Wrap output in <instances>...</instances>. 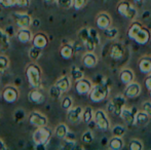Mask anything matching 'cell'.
<instances>
[{"instance_id":"cell-1","label":"cell","mask_w":151,"mask_h":150,"mask_svg":"<svg viewBox=\"0 0 151 150\" xmlns=\"http://www.w3.org/2000/svg\"><path fill=\"white\" fill-rule=\"evenodd\" d=\"M127 36L140 45H145L150 41L151 32L148 28L138 21H133L127 29Z\"/></svg>"},{"instance_id":"cell-2","label":"cell","mask_w":151,"mask_h":150,"mask_svg":"<svg viewBox=\"0 0 151 150\" xmlns=\"http://www.w3.org/2000/svg\"><path fill=\"white\" fill-rule=\"evenodd\" d=\"M26 76L29 84L33 88H40L42 83L41 68L35 63H30L26 67Z\"/></svg>"},{"instance_id":"cell-3","label":"cell","mask_w":151,"mask_h":150,"mask_svg":"<svg viewBox=\"0 0 151 150\" xmlns=\"http://www.w3.org/2000/svg\"><path fill=\"white\" fill-rule=\"evenodd\" d=\"M110 88L105 82H99L91 88V92L88 93V98L91 102L100 103L105 101L109 96Z\"/></svg>"},{"instance_id":"cell-4","label":"cell","mask_w":151,"mask_h":150,"mask_svg":"<svg viewBox=\"0 0 151 150\" xmlns=\"http://www.w3.org/2000/svg\"><path fill=\"white\" fill-rule=\"evenodd\" d=\"M52 132L47 126H39L34 131L32 135V140L35 144H43L47 145L52 138Z\"/></svg>"},{"instance_id":"cell-5","label":"cell","mask_w":151,"mask_h":150,"mask_svg":"<svg viewBox=\"0 0 151 150\" xmlns=\"http://www.w3.org/2000/svg\"><path fill=\"white\" fill-rule=\"evenodd\" d=\"M116 9H117V12L121 17H123V18L127 19L129 21H134L137 18V9L127 0H121L117 4Z\"/></svg>"},{"instance_id":"cell-6","label":"cell","mask_w":151,"mask_h":150,"mask_svg":"<svg viewBox=\"0 0 151 150\" xmlns=\"http://www.w3.org/2000/svg\"><path fill=\"white\" fill-rule=\"evenodd\" d=\"M125 104H127V99L124 95H117L109 102V104L107 105V109L110 113H113L115 116H119L122 109L125 107Z\"/></svg>"},{"instance_id":"cell-7","label":"cell","mask_w":151,"mask_h":150,"mask_svg":"<svg viewBox=\"0 0 151 150\" xmlns=\"http://www.w3.org/2000/svg\"><path fill=\"white\" fill-rule=\"evenodd\" d=\"M93 120H95L96 126L99 130L106 132L110 128V120L107 114L102 109H97L93 113Z\"/></svg>"},{"instance_id":"cell-8","label":"cell","mask_w":151,"mask_h":150,"mask_svg":"<svg viewBox=\"0 0 151 150\" xmlns=\"http://www.w3.org/2000/svg\"><path fill=\"white\" fill-rule=\"evenodd\" d=\"M78 38H79L80 42L83 44L86 52H95V48L97 45L91 40V38L90 36V29L88 28L80 29L79 32H78Z\"/></svg>"},{"instance_id":"cell-9","label":"cell","mask_w":151,"mask_h":150,"mask_svg":"<svg viewBox=\"0 0 151 150\" xmlns=\"http://www.w3.org/2000/svg\"><path fill=\"white\" fill-rule=\"evenodd\" d=\"M20 97V92L14 85H6L2 92V98L8 104H12L18 101Z\"/></svg>"},{"instance_id":"cell-10","label":"cell","mask_w":151,"mask_h":150,"mask_svg":"<svg viewBox=\"0 0 151 150\" xmlns=\"http://www.w3.org/2000/svg\"><path fill=\"white\" fill-rule=\"evenodd\" d=\"M12 18L16 23V26L20 28H29L32 25V18L25 12H14Z\"/></svg>"},{"instance_id":"cell-11","label":"cell","mask_w":151,"mask_h":150,"mask_svg":"<svg viewBox=\"0 0 151 150\" xmlns=\"http://www.w3.org/2000/svg\"><path fill=\"white\" fill-rule=\"evenodd\" d=\"M28 121L31 126L39 128V126H47V118L45 115L38 111H32L28 115Z\"/></svg>"},{"instance_id":"cell-12","label":"cell","mask_w":151,"mask_h":150,"mask_svg":"<svg viewBox=\"0 0 151 150\" xmlns=\"http://www.w3.org/2000/svg\"><path fill=\"white\" fill-rule=\"evenodd\" d=\"M91 88H93V83H91V81L90 79H88V78L83 77V78H81V79L76 80L75 81V90L80 96L88 95Z\"/></svg>"},{"instance_id":"cell-13","label":"cell","mask_w":151,"mask_h":150,"mask_svg":"<svg viewBox=\"0 0 151 150\" xmlns=\"http://www.w3.org/2000/svg\"><path fill=\"white\" fill-rule=\"evenodd\" d=\"M137 112H138L137 108L129 109V108H127V107H124V108L122 109V111H121L119 117L127 124H129V126H134V124H135L136 114H137Z\"/></svg>"},{"instance_id":"cell-14","label":"cell","mask_w":151,"mask_h":150,"mask_svg":"<svg viewBox=\"0 0 151 150\" xmlns=\"http://www.w3.org/2000/svg\"><path fill=\"white\" fill-rule=\"evenodd\" d=\"M112 24L111 17L107 14V12H101L97 16L96 18V26L100 29V30H105V29L109 28Z\"/></svg>"},{"instance_id":"cell-15","label":"cell","mask_w":151,"mask_h":150,"mask_svg":"<svg viewBox=\"0 0 151 150\" xmlns=\"http://www.w3.org/2000/svg\"><path fill=\"white\" fill-rule=\"evenodd\" d=\"M140 94H141V85H140L138 82H135V81L127 84L124 93H123L125 98H129V99L136 98V97H138Z\"/></svg>"},{"instance_id":"cell-16","label":"cell","mask_w":151,"mask_h":150,"mask_svg":"<svg viewBox=\"0 0 151 150\" xmlns=\"http://www.w3.org/2000/svg\"><path fill=\"white\" fill-rule=\"evenodd\" d=\"M82 111L83 108L81 106H75L72 107L71 109L67 111V118L72 123H77L81 120L82 118Z\"/></svg>"},{"instance_id":"cell-17","label":"cell","mask_w":151,"mask_h":150,"mask_svg":"<svg viewBox=\"0 0 151 150\" xmlns=\"http://www.w3.org/2000/svg\"><path fill=\"white\" fill-rule=\"evenodd\" d=\"M32 44L33 46L35 47H38V48H45L48 44V38L46 36L45 33L43 32H38L36 33L35 35H33V39H32Z\"/></svg>"},{"instance_id":"cell-18","label":"cell","mask_w":151,"mask_h":150,"mask_svg":"<svg viewBox=\"0 0 151 150\" xmlns=\"http://www.w3.org/2000/svg\"><path fill=\"white\" fill-rule=\"evenodd\" d=\"M28 100L30 101L32 104L40 105L45 101V97H44L43 93L39 88H33L28 94Z\"/></svg>"},{"instance_id":"cell-19","label":"cell","mask_w":151,"mask_h":150,"mask_svg":"<svg viewBox=\"0 0 151 150\" xmlns=\"http://www.w3.org/2000/svg\"><path fill=\"white\" fill-rule=\"evenodd\" d=\"M17 38L21 43H29L33 39V33L29 28H20L16 33Z\"/></svg>"},{"instance_id":"cell-20","label":"cell","mask_w":151,"mask_h":150,"mask_svg":"<svg viewBox=\"0 0 151 150\" xmlns=\"http://www.w3.org/2000/svg\"><path fill=\"white\" fill-rule=\"evenodd\" d=\"M109 55L111 59H113L115 61H119L124 56V50H123L122 45L120 43H118V42L117 43H113L110 46Z\"/></svg>"},{"instance_id":"cell-21","label":"cell","mask_w":151,"mask_h":150,"mask_svg":"<svg viewBox=\"0 0 151 150\" xmlns=\"http://www.w3.org/2000/svg\"><path fill=\"white\" fill-rule=\"evenodd\" d=\"M139 70L141 73L145 75H148L151 73V57L150 56H144L139 60Z\"/></svg>"},{"instance_id":"cell-22","label":"cell","mask_w":151,"mask_h":150,"mask_svg":"<svg viewBox=\"0 0 151 150\" xmlns=\"http://www.w3.org/2000/svg\"><path fill=\"white\" fill-rule=\"evenodd\" d=\"M82 64L86 68H93L98 64V57L93 52H86L82 56Z\"/></svg>"},{"instance_id":"cell-23","label":"cell","mask_w":151,"mask_h":150,"mask_svg":"<svg viewBox=\"0 0 151 150\" xmlns=\"http://www.w3.org/2000/svg\"><path fill=\"white\" fill-rule=\"evenodd\" d=\"M119 79L124 85L131 83L135 79V73L132 69L129 68H123L119 73Z\"/></svg>"},{"instance_id":"cell-24","label":"cell","mask_w":151,"mask_h":150,"mask_svg":"<svg viewBox=\"0 0 151 150\" xmlns=\"http://www.w3.org/2000/svg\"><path fill=\"white\" fill-rule=\"evenodd\" d=\"M150 116L148 115L145 111H138L137 114H136V119H135V124L134 126H137L139 128L141 126H145L149 123L150 121Z\"/></svg>"},{"instance_id":"cell-25","label":"cell","mask_w":151,"mask_h":150,"mask_svg":"<svg viewBox=\"0 0 151 150\" xmlns=\"http://www.w3.org/2000/svg\"><path fill=\"white\" fill-rule=\"evenodd\" d=\"M55 85H56L62 93H66L71 88V80H70V78L68 77V76H63V77L59 78V79L57 80Z\"/></svg>"},{"instance_id":"cell-26","label":"cell","mask_w":151,"mask_h":150,"mask_svg":"<svg viewBox=\"0 0 151 150\" xmlns=\"http://www.w3.org/2000/svg\"><path fill=\"white\" fill-rule=\"evenodd\" d=\"M60 55L63 59L65 60H69V59L72 58V56L74 55V47L73 45L69 43L63 44L60 48Z\"/></svg>"},{"instance_id":"cell-27","label":"cell","mask_w":151,"mask_h":150,"mask_svg":"<svg viewBox=\"0 0 151 150\" xmlns=\"http://www.w3.org/2000/svg\"><path fill=\"white\" fill-rule=\"evenodd\" d=\"M68 132H69V128H68L67 124L59 123L55 128V136L58 139H60V140H63V139L66 138Z\"/></svg>"},{"instance_id":"cell-28","label":"cell","mask_w":151,"mask_h":150,"mask_svg":"<svg viewBox=\"0 0 151 150\" xmlns=\"http://www.w3.org/2000/svg\"><path fill=\"white\" fill-rule=\"evenodd\" d=\"M10 46V40L8 34L4 30L0 28V50H6Z\"/></svg>"},{"instance_id":"cell-29","label":"cell","mask_w":151,"mask_h":150,"mask_svg":"<svg viewBox=\"0 0 151 150\" xmlns=\"http://www.w3.org/2000/svg\"><path fill=\"white\" fill-rule=\"evenodd\" d=\"M109 149L111 150H120L123 148V140L122 137H115L113 136L109 140Z\"/></svg>"},{"instance_id":"cell-30","label":"cell","mask_w":151,"mask_h":150,"mask_svg":"<svg viewBox=\"0 0 151 150\" xmlns=\"http://www.w3.org/2000/svg\"><path fill=\"white\" fill-rule=\"evenodd\" d=\"M93 113L95 111L93 110V108L90 106L86 107L82 111V118L81 120L84 123H90L91 120H93Z\"/></svg>"},{"instance_id":"cell-31","label":"cell","mask_w":151,"mask_h":150,"mask_svg":"<svg viewBox=\"0 0 151 150\" xmlns=\"http://www.w3.org/2000/svg\"><path fill=\"white\" fill-rule=\"evenodd\" d=\"M70 75H71V77L76 81V80H79V79H81V78L84 77V72L79 68V67L73 65V66L71 67Z\"/></svg>"},{"instance_id":"cell-32","label":"cell","mask_w":151,"mask_h":150,"mask_svg":"<svg viewBox=\"0 0 151 150\" xmlns=\"http://www.w3.org/2000/svg\"><path fill=\"white\" fill-rule=\"evenodd\" d=\"M28 56L32 61H37L41 58L42 56V50L41 48L35 47V46H32L28 52Z\"/></svg>"},{"instance_id":"cell-33","label":"cell","mask_w":151,"mask_h":150,"mask_svg":"<svg viewBox=\"0 0 151 150\" xmlns=\"http://www.w3.org/2000/svg\"><path fill=\"white\" fill-rule=\"evenodd\" d=\"M104 36H105L106 39H109V40L115 39V38L118 36V30H117V28L110 26L109 28L105 29V30H104Z\"/></svg>"},{"instance_id":"cell-34","label":"cell","mask_w":151,"mask_h":150,"mask_svg":"<svg viewBox=\"0 0 151 150\" xmlns=\"http://www.w3.org/2000/svg\"><path fill=\"white\" fill-rule=\"evenodd\" d=\"M9 67V59L5 55H0V74H3Z\"/></svg>"},{"instance_id":"cell-35","label":"cell","mask_w":151,"mask_h":150,"mask_svg":"<svg viewBox=\"0 0 151 150\" xmlns=\"http://www.w3.org/2000/svg\"><path fill=\"white\" fill-rule=\"evenodd\" d=\"M61 107H62V109H64V110H66V111L71 109L72 107H73V99L70 96L65 97L61 102Z\"/></svg>"},{"instance_id":"cell-36","label":"cell","mask_w":151,"mask_h":150,"mask_svg":"<svg viewBox=\"0 0 151 150\" xmlns=\"http://www.w3.org/2000/svg\"><path fill=\"white\" fill-rule=\"evenodd\" d=\"M129 150H142L144 148V146H143V143L140 140H138V139H133V140L129 141Z\"/></svg>"},{"instance_id":"cell-37","label":"cell","mask_w":151,"mask_h":150,"mask_svg":"<svg viewBox=\"0 0 151 150\" xmlns=\"http://www.w3.org/2000/svg\"><path fill=\"white\" fill-rule=\"evenodd\" d=\"M125 128L122 126H120V124H116L115 126H113L111 130L112 132V135L115 137H122L123 135L125 134Z\"/></svg>"},{"instance_id":"cell-38","label":"cell","mask_w":151,"mask_h":150,"mask_svg":"<svg viewBox=\"0 0 151 150\" xmlns=\"http://www.w3.org/2000/svg\"><path fill=\"white\" fill-rule=\"evenodd\" d=\"M90 36L91 38V40L95 42L96 45H99L100 42H101V36H100L99 32H98L96 29H93V28L90 29Z\"/></svg>"},{"instance_id":"cell-39","label":"cell","mask_w":151,"mask_h":150,"mask_svg":"<svg viewBox=\"0 0 151 150\" xmlns=\"http://www.w3.org/2000/svg\"><path fill=\"white\" fill-rule=\"evenodd\" d=\"M56 3L59 7L69 9L73 5V0H56Z\"/></svg>"},{"instance_id":"cell-40","label":"cell","mask_w":151,"mask_h":150,"mask_svg":"<svg viewBox=\"0 0 151 150\" xmlns=\"http://www.w3.org/2000/svg\"><path fill=\"white\" fill-rule=\"evenodd\" d=\"M26 117V113L23 109H17L14 113V121L16 122H21L25 119Z\"/></svg>"},{"instance_id":"cell-41","label":"cell","mask_w":151,"mask_h":150,"mask_svg":"<svg viewBox=\"0 0 151 150\" xmlns=\"http://www.w3.org/2000/svg\"><path fill=\"white\" fill-rule=\"evenodd\" d=\"M93 140V135L91 131H86L82 134L81 136V141L84 143V144H91Z\"/></svg>"},{"instance_id":"cell-42","label":"cell","mask_w":151,"mask_h":150,"mask_svg":"<svg viewBox=\"0 0 151 150\" xmlns=\"http://www.w3.org/2000/svg\"><path fill=\"white\" fill-rule=\"evenodd\" d=\"M62 94H63V93H62L56 85H52V88H50V96L52 97V99H55V100H58V99H60Z\"/></svg>"},{"instance_id":"cell-43","label":"cell","mask_w":151,"mask_h":150,"mask_svg":"<svg viewBox=\"0 0 151 150\" xmlns=\"http://www.w3.org/2000/svg\"><path fill=\"white\" fill-rule=\"evenodd\" d=\"M88 0H73V5L72 7H74V9L80 10L88 4Z\"/></svg>"},{"instance_id":"cell-44","label":"cell","mask_w":151,"mask_h":150,"mask_svg":"<svg viewBox=\"0 0 151 150\" xmlns=\"http://www.w3.org/2000/svg\"><path fill=\"white\" fill-rule=\"evenodd\" d=\"M142 110L145 111L146 113L151 117V102L150 101H146L142 104Z\"/></svg>"},{"instance_id":"cell-45","label":"cell","mask_w":151,"mask_h":150,"mask_svg":"<svg viewBox=\"0 0 151 150\" xmlns=\"http://www.w3.org/2000/svg\"><path fill=\"white\" fill-rule=\"evenodd\" d=\"M16 5V2L12 0H0V6L2 7H12V6Z\"/></svg>"},{"instance_id":"cell-46","label":"cell","mask_w":151,"mask_h":150,"mask_svg":"<svg viewBox=\"0 0 151 150\" xmlns=\"http://www.w3.org/2000/svg\"><path fill=\"white\" fill-rule=\"evenodd\" d=\"M31 3V0H17L16 5L20 7H29Z\"/></svg>"},{"instance_id":"cell-47","label":"cell","mask_w":151,"mask_h":150,"mask_svg":"<svg viewBox=\"0 0 151 150\" xmlns=\"http://www.w3.org/2000/svg\"><path fill=\"white\" fill-rule=\"evenodd\" d=\"M144 84H145L146 88H147L148 90H151V73L150 74H148L147 77L145 78V80H144Z\"/></svg>"},{"instance_id":"cell-48","label":"cell","mask_w":151,"mask_h":150,"mask_svg":"<svg viewBox=\"0 0 151 150\" xmlns=\"http://www.w3.org/2000/svg\"><path fill=\"white\" fill-rule=\"evenodd\" d=\"M7 149V146L5 145V143L0 139V150H6Z\"/></svg>"},{"instance_id":"cell-49","label":"cell","mask_w":151,"mask_h":150,"mask_svg":"<svg viewBox=\"0 0 151 150\" xmlns=\"http://www.w3.org/2000/svg\"><path fill=\"white\" fill-rule=\"evenodd\" d=\"M43 1L47 4H52V3H54V2H56V0H43Z\"/></svg>"},{"instance_id":"cell-50","label":"cell","mask_w":151,"mask_h":150,"mask_svg":"<svg viewBox=\"0 0 151 150\" xmlns=\"http://www.w3.org/2000/svg\"><path fill=\"white\" fill-rule=\"evenodd\" d=\"M133 1H134V2H136V3H138V4H141L143 0H133Z\"/></svg>"},{"instance_id":"cell-51","label":"cell","mask_w":151,"mask_h":150,"mask_svg":"<svg viewBox=\"0 0 151 150\" xmlns=\"http://www.w3.org/2000/svg\"><path fill=\"white\" fill-rule=\"evenodd\" d=\"M149 95H150V98H151V90H149Z\"/></svg>"},{"instance_id":"cell-52","label":"cell","mask_w":151,"mask_h":150,"mask_svg":"<svg viewBox=\"0 0 151 150\" xmlns=\"http://www.w3.org/2000/svg\"><path fill=\"white\" fill-rule=\"evenodd\" d=\"M12 1H14V2H17V0H12Z\"/></svg>"}]
</instances>
